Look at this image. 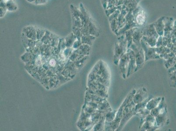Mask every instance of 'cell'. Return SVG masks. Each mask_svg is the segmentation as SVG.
<instances>
[{"instance_id": "5", "label": "cell", "mask_w": 176, "mask_h": 131, "mask_svg": "<svg viewBox=\"0 0 176 131\" xmlns=\"http://www.w3.org/2000/svg\"><path fill=\"white\" fill-rule=\"evenodd\" d=\"M129 55L127 52L121 57L118 64V66H119V70L121 72L122 77L124 79L127 78L129 67Z\"/></svg>"}, {"instance_id": "20", "label": "cell", "mask_w": 176, "mask_h": 131, "mask_svg": "<svg viewBox=\"0 0 176 131\" xmlns=\"http://www.w3.org/2000/svg\"><path fill=\"white\" fill-rule=\"evenodd\" d=\"M70 9L72 17L75 18H80L81 14L80 9H78L76 7L74 6L73 4L70 5Z\"/></svg>"}, {"instance_id": "26", "label": "cell", "mask_w": 176, "mask_h": 131, "mask_svg": "<svg viewBox=\"0 0 176 131\" xmlns=\"http://www.w3.org/2000/svg\"><path fill=\"white\" fill-rule=\"evenodd\" d=\"M47 2V0H36L34 3L37 5L45 4Z\"/></svg>"}, {"instance_id": "14", "label": "cell", "mask_w": 176, "mask_h": 131, "mask_svg": "<svg viewBox=\"0 0 176 131\" xmlns=\"http://www.w3.org/2000/svg\"><path fill=\"white\" fill-rule=\"evenodd\" d=\"M149 114H150V111L146 107L137 111L136 115L140 118V123H141Z\"/></svg>"}, {"instance_id": "24", "label": "cell", "mask_w": 176, "mask_h": 131, "mask_svg": "<svg viewBox=\"0 0 176 131\" xmlns=\"http://www.w3.org/2000/svg\"><path fill=\"white\" fill-rule=\"evenodd\" d=\"M37 31V38H41L44 35H45L47 31L45 30L44 28L39 27H36Z\"/></svg>"}, {"instance_id": "3", "label": "cell", "mask_w": 176, "mask_h": 131, "mask_svg": "<svg viewBox=\"0 0 176 131\" xmlns=\"http://www.w3.org/2000/svg\"><path fill=\"white\" fill-rule=\"evenodd\" d=\"M130 48L134 52L136 63V69L135 72L142 67L146 62L145 52L142 47H137L134 43H133Z\"/></svg>"}, {"instance_id": "9", "label": "cell", "mask_w": 176, "mask_h": 131, "mask_svg": "<svg viewBox=\"0 0 176 131\" xmlns=\"http://www.w3.org/2000/svg\"><path fill=\"white\" fill-rule=\"evenodd\" d=\"M167 107V105L165 102V98L164 97H162L161 102H160L158 105L154 109L151 110L150 114L154 117H156L159 114L163 112Z\"/></svg>"}, {"instance_id": "6", "label": "cell", "mask_w": 176, "mask_h": 131, "mask_svg": "<svg viewBox=\"0 0 176 131\" xmlns=\"http://www.w3.org/2000/svg\"><path fill=\"white\" fill-rule=\"evenodd\" d=\"M129 55V67L127 77H129L134 73L135 72L136 69V63L134 52L131 49L129 48L127 50Z\"/></svg>"}, {"instance_id": "17", "label": "cell", "mask_w": 176, "mask_h": 131, "mask_svg": "<svg viewBox=\"0 0 176 131\" xmlns=\"http://www.w3.org/2000/svg\"><path fill=\"white\" fill-rule=\"evenodd\" d=\"M6 7L8 11H15L18 9V6L15 0L7 1L6 2Z\"/></svg>"}, {"instance_id": "28", "label": "cell", "mask_w": 176, "mask_h": 131, "mask_svg": "<svg viewBox=\"0 0 176 131\" xmlns=\"http://www.w3.org/2000/svg\"><path fill=\"white\" fill-rule=\"evenodd\" d=\"M27 1L29 3H35L36 0H27Z\"/></svg>"}, {"instance_id": "2", "label": "cell", "mask_w": 176, "mask_h": 131, "mask_svg": "<svg viewBox=\"0 0 176 131\" xmlns=\"http://www.w3.org/2000/svg\"><path fill=\"white\" fill-rule=\"evenodd\" d=\"M118 42L115 45L114 56V64L118 66L119 61L121 57L126 53L128 50V43L127 40L124 37H122Z\"/></svg>"}, {"instance_id": "16", "label": "cell", "mask_w": 176, "mask_h": 131, "mask_svg": "<svg viewBox=\"0 0 176 131\" xmlns=\"http://www.w3.org/2000/svg\"><path fill=\"white\" fill-rule=\"evenodd\" d=\"M153 96L152 95H149L148 96L147 99H145L144 101L138 104L135 105V111L136 112L140 109H143V108H146L147 103L152 98H153Z\"/></svg>"}, {"instance_id": "4", "label": "cell", "mask_w": 176, "mask_h": 131, "mask_svg": "<svg viewBox=\"0 0 176 131\" xmlns=\"http://www.w3.org/2000/svg\"><path fill=\"white\" fill-rule=\"evenodd\" d=\"M141 43L142 47L145 52L146 62L151 59H159L160 58L159 55L156 52V48L150 47L142 39Z\"/></svg>"}, {"instance_id": "1", "label": "cell", "mask_w": 176, "mask_h": 131, "mask_svg": "<svg viewBox=\"0 0 176 131\" xmlns=\"http://www.w3.org/2000/svg\"><path fill=\"white\" fill-rule=\"evenodd\" d=\"M136 90H133L128 95V96L125 98L123 102L121 105L120 107L117 111L116 118L115 119L110 123L105 122V127L106 130L116 131L120 125L121 120L123 118V113L124 108L131 100L133 99L134 95L136 92Z\"/></svg>"}, {"instance_id": "7", "label": "cell", "mask_w": 176, "mask_h": 131, "mask_svg": "<svg viewBox=\"0 0 176 131\" xmlns=\"http://www.w3.org/2000/svg\"><path fill=\"white\" fill-rule=\"evenodd\" d=\"M148 97L147 88L145 87H140L136 91L133 97V101L135 104H138L144 101Z\"/></svg>"}, {"instance_id": "10", "label": "cell", "mask_w": 176, "mask_h": 131, "mask_svg": "<svg viewBox=\"0 0 176 131\" xmlns=\"http://www.w3.org/2000/svg\"><path fill=\"white\" fill-rule=\"evenodd\" d=\"M23 32L28 38L33 40L37 38L36 27L32 26H26L23 28Z\"/></svg>"}, {"instance_id": "27", "label": "cell", "mask_w": 176, "mask_h": 131, "mask_svg": "<svg viewBox=\"0 0 176 131\" xmlns=\"http://www.w3.org/2000/svg\"><path fill=\"white\" fill-rule=\"evenodd\" d=\"M56 62L55 60L54 59H51L50 61V65L52 66H54L55 65Z\"/></svg>"}, {"instance_id": "29", "label": "cell", "mask_w": 176, "mask_h": 131, "mask_svg": "<svg viewBox=\"0 0 176 131\" xmlns=\"http://www.w3.org/2000/svg\"><path fill=\"white\" fill-rule=\"evenodd\" d=\"M7 1H10V0H7Z\"/></svg>"}, {"instance_id": "19", "label": "cell", "mask_w": 176, "mask_h": 131, "mask_svg": "<svg viewBox=\"0 0 176 131\" xmlns=\"http://www.w3.org/2000/svg\"><path fill=\"white\" fill-rule=\"evenodd\" d=\"M7 0H1L0 2V17L3 18L6 14L7 10L6 7Z\"/></svg>"}, {"instance_id": "18", "label": "cell", "mask_w": 176, "mask_h": 131, "mask_svg": "<svg viewBox=\"0 0 176 131\" xmlns=\"http://www.w3.org/2000/svg\"><path fill=\"white\" fill-rule=\"evenodd\" d=\"M117 111H111L106 113V115L105 116L106 122L110 123L112 122L115 118H116V114H117Z\"/></svg>"}, {"instance_id": "11", "label": "cell", "mask_w": 176, "mask_h": 131, "mask_svg": "<svg viewBox=\"0 0 176 131\" xmlns=\"http://www.w3.org/2000/svg\"><path fill=\"white\" fill-rule=\"evenodd\" d=\"M136 112L135 111V108H134L132 110L129 112V113L125 115L123 117L121 120V123H120V125L118 129H117L116 131H120L122 130L123 127H124V125L127 123V122L131 119L133 116H134V115H136Z\"/></svg>"}, {"instance_id": "25", "label": "cell", "mask_w": 176, "mask_h": 131, "mask_svg": "<svg viewBox=\"0 0 176 131\" xmlns=\"http://www.w3.org/2000/svg\"><path fill=\"white\" fill-rule=\"evenodd\" d=\"M94 37L92 36H84L83 37V42L85 43L88 42V43H90L92 41L93 39H94Z\"/></svg>"}, {"instance_id": "8", "label": "cell", "mask_w": 176, "mask_h": 131, "mask_svg": "<svg viewBox=\"0 0 176 131\" xmlns=\"http://www.w3.org/2000/svg\"><path fill=\"white\" fill-rule=\"evenodd\" d=\"M167 120L168 113L167 107L163 112L156 117L155 125L159 129L166 124Z\"/></svg>"}, {"instance_id": "22", "label": "cell", "mask_w": 176, "mask_h": 131, "mask_svg": "<svg viewBox=\"0 0 176 131\" xmlns=\"http://www.w3.org/2000/svg\"><path fill=\"white\" fill-rule=\"evenodd\" d=\"M176 63V57L175 56L174 57L171 58L167 59V60H165L164 64H165V67L168 69L170 68V67L175 65Z\"/></svg>"}, {"instance_id": "21", "label": "cell", "mask_w": 176, "mask_h": 131, "mask_svg": "<svg viewBox=\"0 0 176 131\" xmlns=\"http://www.w3.org/2000/svg\"><path fill=\"white\" fill-rule=\"evenodd\" d=\"M169 74V84L170 87H176V71Z\"/></svg>"}, {"instance_id": "12", "label": "cell", "mask_w": 176, "mask_h": 131, "mask_svg": "<svg viewBox=\"0 0 176 131\" xmlns=\"http://www.w3.org/2000/svg\"><path fill=\"white\" fill-rule=\"evenodd\" d=\"M162 98V97H153L147 103L146 107L149 111L154 109L159 104V103L161 102Z\"/></svg>"}, {"instance_id": "13", "label": "cell", "mask_w": 176, "mask_h": 131, "mask_svg": "<svg viewBox=\"0 0 176 131\" xmlns=\"http://www.w3.org/2000/svg\"><path fill=\"white\" fill-rule=\"evenodd\" d=\"M159 129L155 125V123L151 122H145L139 128L142 131H155Z\"/></svg>"}, {"instance_id": "15", "label": "cell", "mask_w": 176, "mask_h": 131, "mask_svg": "<svg viewBox=\"0 0 176 131\" xmlns=\"http://www.w3.org/2000/svg\"><path fill=\"white\" fill-rule=\"evenodd\" d=\"M157 39L154 37H146L144 36L142 37V40L147 43L150 47H155L157 45Z\"/></svg>"}, {"instance_id": "23", "label": "cell", "mask_w": 176, "mask_h": 131, "mask_svg": "<svg viewBox=\"0 0 176 131\" xmlns=\"http://www.w3.org/2000/svg\"><path fill=\"white\" fill-rule=\"evenodd\" d=\"M72 21H73V26L82 28L83 24L80 18H75L72 17Z\"/></svg>"}]
</instances>
